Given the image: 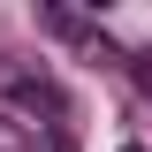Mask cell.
<instances>
[{"instance_id": "6da1fadb", "label": "cell", "mask_w": 152, "mask_h": 152, "mask_svg": "<svg viewBox=\"0 0 152 152\" xmlns=\"http://www.w3.org/2000/svg\"><path fill=\"white\" fill-rule=\"evenodd\" d=\"M38 23H46L53 38H69V46H84V53H99V61H129V53H122V46H114L91 15H76V8H61V0H46V8H38Z\"/></svg>"}, {"instance_id": "7a4b0ae2", "label": "cell", "mask_w": 152, "mask_h": 152, "mask_svg": "<svg viewBox=\"0 0 152 152\" xmlns=\"http://www.w3.org/2000/svg\"><path fill=\"white\" fill-rule=\"evenodd\" d=\"M8 99H15V107H31V114H46V129H61V122H69V99H61V84L46 69H15L8 76Z\"/></svg>"}, {"instance_id": "3957f363", "label": "cell", "mask_w": 152, "mask_h": 152, "mask_svg": "<svg viewBox=\"0 0 152 152\" xmlns=\"http://www.w3.org/2000/svg\"><path fill=\"white\" fill-rule=\"evenodd\" d=\"M129 84H137V91L152 99V53H129Z\"/></svg>"}]
</instances>
